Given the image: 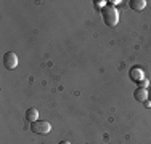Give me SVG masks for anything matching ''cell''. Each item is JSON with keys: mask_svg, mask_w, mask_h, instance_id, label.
<instances>
[{"mask_svg": "<svg viewBox=\"0 0 151 144\" xmlns=\"http://www.w3.org/2000/svg\"><path fill=\"white\" fill-rule=\"evenodd\" d=\"M101 16H103V21L108 27H114L117 23H119V13L114 6H109L108 5L105 10L101 11Z\"/></svg>", "mask_w": 151, "mask_h": 144, "instance_id": "cell-1", "label": "cell"}, {"mask_svg": "<svg viewBox=\"0 0 151 144\" xmlns=\"http://www.w3.org/2000/svg\"><path fill=\"white\" fill-rule=\"evenodd\" d=\"M31 131H34L35 135H48L52 131V125L45 120H35L31 123Z\"/></svg>", "mask_w": 151, "mask_h": 144, "instance_id": "cell-2", "label": "cell"}, {"mask_svg": "<svg viewBox=\"0 0 151 144\" xmlns=\"http://www.w3.org/2000/svg\"><path fill=\"white\" fill-rule=\"evenodd\" d=\"M3 66L6 67V69H15V67L18 66V56L15 55L13 51H8L3 55Z\"/></svg>", "mask_w": 151, "mask_h": 144, "instance_id": "cell-3", "label": "cell"}, {"mask_svg": "<svg viewBox=\"0 0 151 144\" xmlns=\"http://www.w3.org/2000/svg\"><path fill=\"white\" fill-rule=\"evenodd\" d=\"M129 78H130L134 83H138L140 80H143V78H145V74H143L142 67H138V66L130 67V71H129Z\"/></svg>", "mask_w": 151, "mask_h": 144, "instance_id": "cell-4", "label": "cell"}, {"mask_svg": "<svg viewBox=\"0 0 151 144\" xmlns=\"http://www.w3.org/2000/svg\"><path fill=\"white\" fill-rule=\"evenodd\" d=\"M134 98L138 103H145L148 99V88H137L134 91Z\"/></svg>", "mask_w": 151, "mask_h": 144, "instance_id": "cell-5", "label": "cell"}, {"mask_svg": "<svg viewBox=\"0 0 151 144\" xmlns=\"http://www.w3.org/2000/svg\"><path fill=\"white\" fill-rule=\"evenodd\" d=\"M129 6H130L134 11H142L146 6V0H130V2H129Z\"/></svg>", "mask_w": 151, "mask_h": 144, "instance_id": "cell-6", "label": "cell"}, {"mask_svg": "<svg viewBox=\"0 0 151 144\" xmlns=\"http://www.w3.org/2000/svg\"><path fill=\"white\" fill-rule=\"evenodd\" d=\"M26 118L31 122V123H32V122H35L39 118V110L35 109V107H29V109L26 110Z\"/></svg>", "mask_w": 151, "mask_h": 144, "instance_id": "cell-7", "label": "cell"}, {"mask_svg": "<svg viewBox=\"0 0 151 144\" xmlns=\"http://www.w3.org/2000/svg\"><path fill=\"white\" fill-rule=\"evenodd\" d=\"M106 3L108 2H105V0H95V2H93V6H95V10H101V11H103V10L108 6Z\"/></svg>", "mask_w": 151, "mask_h": 144, "instance_id": "cell-8", "label": "cell"}, {"mask_svg": "<svg viewBox=\"0 0 151 144\" xmlns=\"http://www.w3.org/2000/svg\"><path fill=\"white\" fill-rule=\"evenodd\" d=\"M137 85H138L137 88H148V86H150V80H146V78H143V80H140Z\"/></svg>", "mask_w": 151, "mask_h": 144, "instance_id": "cell-9", "label": "cell"}, {"mask_svg": "<svg viewBox=\"0 0 151 144\" xmlns=\"http://www.w3.org/2000/svg\"><path fill=\"white\" fill-rule=\"evenodd\" d=\"M119 3H121V0H109L108 5H109V6H116V5H119Z\"/></svg>", "mask_w": 151, "mask_h": 144, "instance_id": "cell-10", "label": "cell"}, {"mask_svg": "<svg viewBox=\"0 0 151 144\" xmlns=\"http://www.w3.org/2000/svg\"><path fill=\"white\" fill-rule=\"evenodd\" d=\"M143 104H145V107H151V101H150V99H146Z\"/></svg>", "mask_w": 151, "mask_h": 144, "instance_id": "cell-11", "label": "cell"}, {"mask_svg": "<svg viewBox=\"0 0 151 144\" xmlns=\"http://www.w3.org/2000/svg\"><path fill=\"white\" fill-rule=\"evenodd\" d=\"M148 99L151 101V86H150V88H148Z\"/></svg>", "mask_w": 151, "mask_h": 144, "instance_id": "cell-12", "label": "cell"}, {"mask_svg": "<svg viewBox=\"0 0 151 144\" xmlns=\"http://www.w3.org/2000/svg\"><path fill=\"white\" fill-rule=\"evenodd\" d=\"M58 144H71V143H69V141H60Z\"/></svg>", "mask_w": 151, "mask_h": 144, "instance_id": "cell-13", "label": "cell"}]
</instances>
